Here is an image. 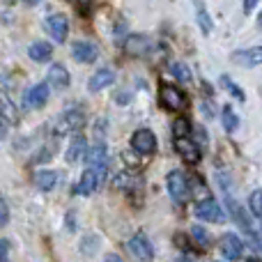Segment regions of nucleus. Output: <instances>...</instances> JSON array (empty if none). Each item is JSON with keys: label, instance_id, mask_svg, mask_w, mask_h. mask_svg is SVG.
<instances>
[{"label": "nucleus", "instance_id": "1", "mask_svg": "<svg viewBox=\"0 0 262 262\" xmlns=\"http://www.w3.org/2000/svg\"><path fill=\"white\" fill-rule=\"evenodd\" d=\"M159 99H161V104L166 106L168 111H172V113H182V111H186V106H189L186 95L177 85H170V83H161V88H159Z\"/></svg>", "mask_w": 262, "mask_h": 262}, {"label": "nucleus", "instance_id": "2", "mask_svg": "<svg viewBox=\"0 0 262 262\" xmlns=\"http://www.w3.org/2000/svg\"><path fill=\"white\" fill-rule=\"evenodd\" d=\"M168 193H170V198L175 200V203H184L186 198H189V182H186V175L182 170H172L170 175H168Z\"/></svg>", "mask_w": 262, "mask_h": 262}, {"label": "nucleus", "instance_id": "3", "mask_svg": "<svg viewBox=\"0 0 262 262\" xmlns=\"http://www.w3.org/2000/svg\"><path fill=\"white\" fill-rule=\"evenodd\" d=\"M85 122V113L81 108H69L60 115L58 124H55V131L58 136H64V134H72V131H78Z\"/></svg>", "mask_w": 262, "mask_h": 262}, {"label": "nucleus", "instance_id": "4", "mask_svg": "<svg viewBox=\"0 0 262 262\" xmlns=\"http://www.w3.org/2000/svg\"><path fill=\"white\" fill-rule=\"evenodd\" d=\"M195 216H198L200 221H207V223H221L223 221V209L212 195H207V198H203L198 203V207H195Z\"/></svg>", "mask_w": 262, "mask_h": 262}, {"label": "nucleus", "instance_id": "5", "mask_svg": "<svg viewBox=\"0 0 262 262\" xmlns=\"http://www.w3.org/2000/svg\"><path fill=\"white\" fill-rule=\"evenodd\" d=\"M44 28H46V32L53 37V41H60V44H62L69 35V21L64 14H53V16H49L44 21Z\"/></svg>", "mask_w": 262, "mask_h": 262}, {"label": "nucleus", "instance_id": "6", "mask_svg": "<svg viewBox=\"0 0 262 262\" xmlns=\"http://www.w3.org/2000/svg\"><path fill=\"white\" fill-rule=\"evenodd\" d=\"M131 147L136 149L138 154H154L157 149V136L152 134L149 129H138L134 136H131Z\"/></svg>", "mask_w": 262, "mask_h": 262}, {"label": "nucleus", "instance_id": "7", "mask_svg": "<svg viewBox=\"0 0 262 262\" xmlns=\"http://www.w3.org/2000/svg\"><path fill=\"white\" fill-rule=\"evenodd\" d=\"M175 152L184 159L186 163H198L200 161V147L189 138V136H177L175 138Z\"/></svg>", "mask_w": 262, "mask_h": 262}, {"label": "nucleus", "instance_id": "8", "mask_svg": "<svg viewBox=\"0 0 262 262\" xmlns=\"http://www.w3.org/2000/svg\"><path fill=\"white\" fill-rule=\"evenodd\" d=\"M127 246H129V253L138 260H152L154 258V249H152L149 239L143 235V232H138V235L131 237Z\"/></svg>", "mask_w": 262, "mask_h": 262}, {"label": "nucleus", "instance_id": "9", "mask_svg": "<svg viewBox=\"0 0 262 262\" xmlns=\"http://www.w3.org/2000/svg\"><path fill=\"white\" fill-rule=\"evenodd\" d=\"M242 253H244V244H242V239L237 235H226L221 239V255L226 260H239Z\"/></svg>", "mask_w": 262, "mask_h": 262}, {"label": "nucleus", "instance_id": "10", "mask_svg": "<svg viewBox=\"0 0 262 262\" xmlns=\"http://www.w3.org/2000/svg\"><path fill=\"white\" fill-rule=\"evenodd\" d=\"M72 55L76 58V62H95L97 55H99V49H97V44H92V41H76V44L72 46Z\"/></svg>", "mask_w": 262, "mask_h": 262}, {"label": "nucleus", "instance_id": "11", "mask_svg": "<svg viewBox=\"0 0 262 262\" xmlns=\"http://www.w3.org/2000/svg\"><path fill=\"white\" fill-rule=\"evenodd\" d=\"M230 60L235 64H242V67H258L262 62V49L253 46V49H246V51H235L230 55Z\"/></svg>", "mask_w": 262, "mask_h": 262}, {"label": "nucleus", "instance_id": "12", "mask_svg": "<svg viewBox=\"0 0 262 262\" xmlns=\"http://www.w3.org/2000/svg\"><path fill=\"white\" fill-rule=\"evenodd\" d=\"M0 120L7 122V124H18L21 122V113H18L16 104H14V101L9 99L3 90H0Z\"/></svg>", "mask_w": 262, "mask_h": 262}, {"label": "nucleus", "instance_id": "13", "mask_svg": "<svg viewBox=\"0 0 262 262\" xmlns=\"http://www.w3.org/2000/svg\"><path fill=\"white\" fill-rule=\"evenodd\" d=\"M115 83V74L111 69H99L97 74H92V78L88 81V90L90 92H101L104 88H111Z\"/></svg>", "mask_w": 262, "mask_h": 262}, {"label": "nucleus", "instance_id": "14", "mask_svg": "<svg viewBox=\"0 0 262 262\" xmlns=\"http://www.w3.org/2000/svg\"><path fill=\"white\" fill-rule=\"evenodd\" d=\"M46 101H49V83H37V85H32L30 92H28V106L41 108V106H46Z\"/></svg>", "mask_w": 262, "mask_h": 262}, {"label": "nucleus", "instance_id": "15", "mask_svg": "<svg viewBox=\"0 0 262 262\" xmlns=\"http://www.w3.org/2000/svg\"><path fill=\"white\" fill-rule=\"evenodd\" d=\"M28 55H30V60H35V62H46V60H51V55H53V46H51L49 41H35V44H30V49H28Z\"/></svg>", "mask_w": 262, "mask_h": 262}, {"label": "nucleus", "instance_id": "16", "mask_svg": "<svg viewBox=\"0 0 262 262\" xmlns=\"http://www.w3.org/2000/svg\"><path fill=\"white\" fill-rule=\"evenodd\" d=\"M49 83L51 85H55L58 90H62V88H67L69 85V72H67V67L64 64H53V67L49 69Z\"/></svg>", "mask_w": 262, "mask_h": 262}, {"label": "nucleus", "instance_id": "17", "mask_svg": "<svg viewBox=\"0 0 262 262\" xmlns=\"http://www.w3.org/2000/svg\"><path fill=\"white\" fill-rule=\"evenodd\" d=\"M147 49H149V39L145 35H134L124 41V51H127L129 55H145Z\"/></svg>", "mask_w": 262, "mask_h": 262}, {"label": "nucleus", "instance_id": "18", "mask_svg": "<svg viewBox=\"0 0 262 262\" xmlns=\"http://www.w3.org/2000/svg\"><path fill=\"white\" fill-rule=\"evenodd\" d=\"M85 149H88V143H85V136H74L72 138V143H69V147H67V161L69 163H74V161H78V159L85 154Z\"/></svg>", "mask_w": 262, "mask_h": 262}, {"label": "nucleus", "instance_id": "19", "mask_svg": "<svg viewBox=\"0 0 262 262\" xmlns=\"http://www.w3.org/2000/svg\"><path fill=\"white\" fill-rule=\"evenodd\" d=\"M58 182V172L55 170H37L35 172V186L39 191H51Z\"/></svg>", "mask_w": 262, "mask_h": 262}, {"label": "nucleus", "instance_id": "20", "mask_svg": "<svg viewBox=\"0 0 262 262\" xmlns=\"http://www.w3.org/2000/svg\"><path fill=\"white\" fill-rule=\"evenodd\" d=\"M85 161H88V166H99V163H108V154H106V145L104 143H97L95 147L88 152L85 149Z\"/></svg>", "mask_w": 262, "mask_h": 262}, {"label": "nucleus", "instance_id": "21", "mask_svg": "<svg viewBox=\"0 0 262 262\" xmlns=\"http://www.w3.org/2000/svg\"><path fill=\"white\" fill-rule=\"evenodd\" d=\"M195 16H198V26L200 30H203V35H209L212 32V16L207 14V9H205V5L200 3V0H195Z\"/></svg>", "mask_w": 262, "mask_h": 262}, {"label": "nucleus", "instance_id": "22", "mask_svg": "<svg viewBox=\"0 0 262 262\" xmlns=\"http://www.w3.org/2000/svg\"><path fill=\"white\" fill-rule=\"evenodd\" d=\"M237 127H239V118H237V113L230 106H226V108H223V129H226L228 134H232Z\"/></svg>", "mask_w": 262, "mask_h": 262}, {"label": "nucleus", "instance_id": "23", "mask_svg": "<svg viewBox=\"0 0 262 262\" xmlns=\"http://www.w3.org/2000/svg\"><path fill=\"white\" fill-rule=\"evenodd\" d=\"M170 72H172V76L177 78V81H182V83H191V69L186 67L184 62H172L170 64Z\"/></svg>", "mask_w": 262, "mask_h": 262}, {"label": "nucleus", "instance_id": "24", "mask_svg": "<svg viewBox=\"0 0 262 262\" xmlns=\"http://www.w3.org/2000/svg\"><path fill=\"white\" fill-rule=\"evenodd\" d=\"M249 207H251V216L260 219L262 216V191L255 189L253 193L249 195Z\"/></svg>", "mask_w": 262, "mask_h": 262}, {"label": "nucleus", "instance_id": "25", "mask_svg": "<svg viewBox=\"0 0 262 262\" xmlns=\"http://www.w3.org/2000/svg\"><path fill=\"white\" fill-rule=\"evenodd\" d=\"M191 237H193V242L198 244V249H209V235H207V230H205L203 226L191 228Z\"/></svg>", "mask_w": 262, "mask_h": 262}, {"label": "nucleus", "instance_id": "26", "mask_svg": "<svg viewBox=\"0 0 262 262\" xmlns=\"http://www.w3.org/2000/svg\"><path fill=\"white\" fill-rule=\"evenodd\" d=\"M221 85H223V88H226V90H228V92H230V95H232V97H235V99H239V101H244V99H246L244 90H242V88H239V85H237V83H235V81H232V78H230V76H221Z\"/></svg>", "mask_w": 262, "mask_h": 262}, {"label": "nucleus", "instance_id": "27", "mask_svg": "<svg viewBox=\"0 0 262 262\" xmlns=\"http://www.w3.org/2000/svg\"><path fill=\"white\" fill-rule=\"evenodd\" d=\"M134 184H138V180H134V172H120V175H115L113 180V186H118V189H134Z\"/></svg>", "mask_w": 262, "mask_h": 262}, {"label": "nucleus", "instance_id": "28", "mask_svg": "<svg viewBox=\"0 0 262 262\" xmlns=\"http://www.w3.org/2000/svg\"><path fill=\"white\" fill-rule=\"evenodd\" d=\"M189 129H191V124H189V120H186V118H177L175 124H172L175 138H177V136H189Z\"/></svg>", "mask_w": 262, "mask_h": 262}, {"label": "nucleus", "instance_id": "29", "mask_svg": "<svg viewBox=\"0 0 262 262\" xmlns=\"http://www.w3.org/2000/svg\"><path fill=\"white\" fill-rule=\"evenodd\" d=\"M7 221H9V207H7V203L0 198V228L7 226Z\"/></svg>", "mask_w": 262, "mask_h": 262}, {"label": "nucleus", "instance_id": "30", "mask_svg": "<svg viewBox=\"0 0 262 262\" xmlns=\"http://www.w3.org/2000/svg\"><path fill=\"white\" fill-rule=\"evenodd\" d=\"M9 255V242L7 239H0V262Z\"/></svg>", "mask_w": 262, "mask_h": 262}, {"label": "nucleus", "instance_id": "31", "mask_svg": "<svg viewBox=\"0 0 262 262\" xmlns=\"http://www.w3.org/2000/svg\"><path fill=\"white\" fill-rule=\"evenodd\" d=\"M255 5H258V0H244V12L251 14L255 9Z\"/></svg>", "mask_w": 262, "mask_h": 262}, {"label": "nucleus", "instance_id": "32", "mask_svg": "<svg viewBox=\"0 0 262 262\" xmlns=\"http://www.w3.org/2000/svg\"><path fill=\"white\" fill-rule=\"evenodd\" d=\"M175 242H177V246H180V249H184V251L189 249V244H186V237H184V235H177Z\"/></svg>", "mask_w": 262, "mask_h": 262}, {"label": "nucleus", "instance_id": "33", "mask_svg": "<svg viewBox=\"0 0 262 262\" xmlns=\"http://www.w3.org/2000/svg\"><path fill=\"white\" fill-rule=\"evenodd\" d=\"M23 3H26V5H37L39 0H23Z\"/></svg>", "mask_w": 262, "mask_h": 262}, {"label": "nucleus", "instance_id": "34", "mask_svg": "<svg viewBox=\"0 0 262 262\" xmlns=\"http://www.w3.org/2000/svg\"><path fill=\"white\" fill-rule=\"evenodd\" d=\"M0 140H3V124H0Z\"/></svg>", "mask_w": 262, "mask_h": 262}]
</instances>
